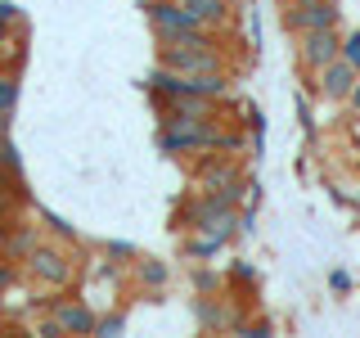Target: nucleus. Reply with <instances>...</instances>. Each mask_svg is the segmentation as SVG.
Listing matches in <instances>:
<instances>
[{
  "label": "nucleus",
  "mask_w": 360,
  "mask_h": 338,
  "mask_svg": "<svg viewBox=\"0 0 360 338\" xmlns=\"http://www.w3.org/2000/svg\"><path fill=\"white\" fill-rule=\"evenodd\" d=\"M329 284H333L338 293H347V289H352V275H347V270H333V275H329Z\"/></svg>",
  "instance_id": "5701e85b"
},
{
  "label": "nucleus",
  "mask_w": 360,
  "mask_h": 338,
  "mask_svg": "<svg viewBox=\"0 0 360 338\" xmlns=\"http://www.w3.org/2000/svg\"><path fill=\"white\" fill-rule=\"evenodd\" d=\"M117 334H127V315H122V311H112V315H99V325H95V338H117Z\"/></svg>",
  "instance_id": "f3484780"
},
{
  "label": "nucleus",
  "mask_w": 360,
  "mask_h": 338,
  "mask_svg": "<svg viewBox=\"0 0 360 338\" xmlns=\"http://www.w3.org/2000/svg\"><path fill=\"white\" fill-rule=\"evenodd\" d=\"M292 5H307V0H292Z\"/></svg>",
  "instance_id": "a878e982"
},
{
  "label": "nucleus",
  "mask_w": 360,
  "mask_h": 338,
  "mask_svg": "<svg viewBox=\"0 0 360 338\" xmlns=\"http://www.w3.org/2000/svg\"><path fill=\"white\" fill-rule=\"evenodd\" d=\"M0 203H14V208H18V203H27V189H22V180H14L5 167H0Z\"/></svg>",
  "instance_id": "ddd939ff"
},
{
  "label": "nucleus",
  "mask_w": 360,
  "mask_h": 338,
  "mask_svg": "<svg viewBox=\"0 0 360 338\" xmlns=\"http://www.w3.org/2000/svg\"><path fill=\"white\" fill-rule=\"evenodd\" d=\"M180 5H185L202 27H212V32L225 27V18H230V0H180Z\"/></svg>",
  "instance_id": "9d476101"
},
{
  "label": "nucleus",
  "mask_w": 360,
  "mask_h": 338,
  "mask_svg": "<svg viewBox=\"0 0 360 338\" xmlns=\"http://www.w3.org/2000/svg\"><path fill=\"white\" fill-rule=\"evenodd\" d=\"M22 23L27 18H22V9L14 5V0H0V27H22Z\"/></svg>",
  "instance_id": "a211bd4d"
},
{
  "label": "nucleus",
  "mask_w": 360,
  "mask_h": 338,
  "mask_svg": "<svg viewBox=\"0 0 360 338\" xmlns=\"http://www.w3.org/2000/svg\"><path fill=\"white\" fill-rule=\"evenodd\" d=\"M22 266H27V275L37 280V284H50V289H63V284L77 280V262H72V253H68L63 239H41Z\"/></svg>",
  "instance_id": "f03ea898"
},
{
  "label": "nucleus",
  "mask_w": 360,
  "mask_h": 338,
  "mask_svg": "<svg viewBox=\"0 0 360 338\" xmlns=\"http://www.w3.org/2000/svg\"><path fill=\"white\" fill-rule=\"evenodd\" d=\"M297 54H302V63H307L311 73H320V68H329L333 59H342V37H338V27L307 32V37L297 41Z\"/></svg>",
  "instance_id": "39448f33"
},
{
  "label": "nucleus",
  "mask_w": 360,
  "mask_h": 338,
  "mask_svg": "<svg viewBox=\"0 0 360 338\" xmlns=\"http://www.w3.org/2000/svg\"><path fill=\"white\" fill-rule=\"evenodd\" d=\"M50 315L63 325V334H95V325H99V311L86 298H54Z\"/></svg>",
  "instance_id": "423d86ee"
},
{
  "label": "nucleus",
  "mask_w": 360,
  "mask_h": 338,
  "mask_svg": "<svg viewBox=\"0 0 360 338\" xmlns=\"http://www.w3.org/2000/svg\"><path fill=\"white\" fill-rule=\"evenodd\" d=\"M14 221H18L14 203H0V248H5V239H9V230H14Z\"/></svg>",
  "instance_id": "6ab92c4d"
},
{
  "label": "nucleus",
  "mask_w": 360,
  "mask_h": 338,
  "mask_svg": "<svg viewBox=\"0 0 360 338\" xmlns=\"http://www.w3.org/2000/svg\"><path fill=\"white\" fill-rule=\"evenodd\" d=\"M104 257H112V262H140V248L127 239H104Z\"/></svg>",
  "instance_id": "4468645a"
},
{
  "label": "nucleus",
  "mask_w": 360,
  "mask_h": 338,
  "mask_svg": "<svg viewBox=\"0 0 360 338\" xmlns=\"http://www.w3.org/2000/svg\"><path fill=\"white\" fill-rule=\"evenodd\" d=\"M144 14H149L158 41H176V37H198V32H207L185 5H180V0H149V5H144Z\"/></svg>",
  "instance_id": "7ed1b4c3"
},
{
  "label": "nucleus",
  "mask_w": 360,
  "mask_h": 338,
  "mask_svg": "<svg viewBox=\"0 0 360 338\" xmlns=\"http://www.w3.org/2000/svg\"><path fill=\"white\" fill-rule=\"evenodd\" d=\"M352 108H360V82L352 86Z\"/></svg>",
  "instance_id": "393cba45"
},
{
  "label": "nucleus",
  "mask_w": 360,
  "mask_h": 338,
  "mask_svg": "<svg viewBox=\"0 0 360 338\" xmlns=\"http://www.w3.org/2000/svg\"><path fill=\"white\" fill-rule=\"evenodd\" d=\"M0 167H5L14 180H22V154H18V144H14L9 131H0Z\"/></svg>",
  "instance_id": "f8f14e48"
},
{
  "label": "nucleus",
  "mask_w": 360,
  "mask_h": 338,
  "mask_svg": "<svg viewBox=\"0 0 360 338\" xmlns=\"http://www.w3.org/2000/svg\"><path fill=\"white\" fill-rule=\"evenodd\" d=\"M18 95H22V86H18V73H14V68H0V131H9V127H14Z\"/></svg>",
  "instance_id": "1a4fd4ad"
},
{
  "label": "nucleus",
  "mask_w": 360,
  "mask_h": 338,
  "mask_svg": "<svg viewBox=\"0 0 360 338\" xmlns=\"http://www.w3.org/2000/svg\"><path fill=\"white\" fill-rule=\"evenodd\" d=\"M356 82H360V73L347 59H333L329 68H320V95L324 99H352Z\"/></svg>",
  "instance_id": "0eeeda50"
},
{
  "label": "nucleus",
  "mask_w": 360,
  "mask_h": 338,
  "mask_svg": "<svg viewBox=\"0 0 360 338\" xmlns=\"http://www.w3.org/2000/svg\"><path fill=\"white\" fill-rule=\"evenodd\" d=\"M37 334H41V338H59V334H63V325L54 320V315H41V320H37Z\"/></svg>",
  "instance_id": "412c9836"
},
{
  "label": "nucleus",
  "mask_w": 360,
  "mask_h": 338,
  "mask_svg": "<svg viewBox=\"0 0 360 338\" xmlns=\"http://www.w3.org/2000/svg\"><path fill=\"white\" fill-rule=\"evenodd\" d=\"M221 140L225 131L212 122H162L158 131V149L172 154V158H185V154H221Z\"/></svg>",
  "instance_id": "f257e3e1"
},
{
  "label": "nucleus",
  "mask_w": 360,
  "mask_h": 338,
  "mask_svg": "<svg viewBox=\"0 0 360 338\" xmlns=\"http://www.w3.org/2000/svg\"><path fill=\"white\" fill-rule=\"evenodd\" d=\"M342 59H347V63H352L356 73H360V32H352V37L342 41Z\"/></svg>",
  "instance_id": "aec40b11"
},
{
  "label": "nucleus",
  "mask_w": 360,
  "mask_h": 338,
  "mask_svg": "<svg viewBox=\"0 0 360 338\" xmlns=\"http://www.w3.org/2000/svg\"><path fill=\"white\" fill-rule=\"evenodd\" d=\"M9 284H14V262L0 253V293H9Z\"/></svg>",
  "instance_id": "4be33fe9"
},
{
  "label": "nucleus",
  "mask_w": 360,
  "mask_h": 338,
  "mask_svg": "<svg viewBox=\"0 0 360 338\" xmlns=\"http://www.w3.org/2000/svg\"><path fill=\"white\" fill-rule=\"evenodd\" d=\"M41 244V230H37V225H32V221H14V230H9V239H5V248H0V253H5L9 257V262H27V257H32V248H37Z\"/></svg>",
  "instance_id": "6e6552de"
},
{
  "label": "nucleus",
  "mask_w": 360,
  "mask_h": 338,
  "mask_svg": "<svg viewBox=\"0 0 360 338\" xmlns=\"http://www.w3.org/2000/svg\"><path fill=\"white\" fill-rule=\"evenodd\" d=\"M135 275H140V284H149V289H162L167 284V266L162 262H140V266H135Z\"/></svg>",
  "instance_id": "2eb2a0df"
},
{
  "label": "nucleus",
  "mask_w": 360,
  "mask_h": 338,
  "mask_svg": "<svg viewBox=\"0 0 360 338\" xmlns=\"http://www.w3.org/2000/svg\"><path fill=\"white\" fill-rule=\"evenodd\" d=\"M234 280H239V284H248V280H257V275H252V266L239 262V266H234Z\"/></svg>",
  "instance_id": "b1692460"
},
{
  "label": "nucleus",
  "mask_w": 360,
  "mask_h": 338,
  "mask_svg": "<svg viewBox=\"0 0 360 338\" xmlns=\"http://www.w3.org/2000/svg\"><path fill=\"white\" fill-rule=\"evenodd\" d=\"M221 248H225V239H212V234H198V239H189V244H185V253H189V257H217Z\"/></svg>",
  "instance_id": "dca6fc26"
},
{
  "label": "nucleus",
  "mask_w": 360,
  "mask_h": 338,
  "mask_svg": "<svg viewBox=\"0 0 360 338\" xmlns=\"http://www.w3.org/2000/svg\"><path fill=\"white\" fill-rule=\"evenodd\" d=\"M284 27L297 32V37H307V32H320V27H338V9H333V0H307V5H292V0H288Z\"/></svg>",
  "instance_id": "20e7f679"
},
{
  "label": "nucleus",
  "mask_w": 360,
  "mask_h": 338,
  "mask_svg": "<svg viewBox=\"0 0 360 338\" xmlns=\"http://www.w3.org/2000/svg\"><path fill=\"white\" fill-rule=\"evenodd\" d=\"M37 217H41L45 225H50V234H54V239H63V244H77V239H82V234H77V225L68 221V217H59V212H50V208H37Z\"/></svg>",
  "instance_id": "9b49d317"
}]
</instances>
